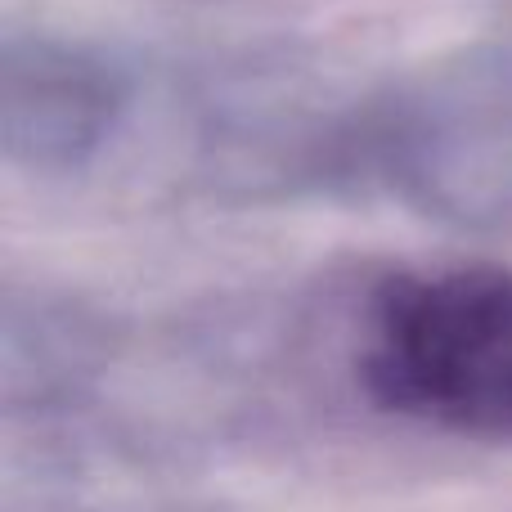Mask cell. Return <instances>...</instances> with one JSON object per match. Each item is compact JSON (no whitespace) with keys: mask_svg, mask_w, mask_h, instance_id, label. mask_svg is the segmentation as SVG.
Masks as SVG:
<instances>
[{"mask_svg":"<svg viewBox=\"0 0 512 512\" xmlns=\"http://www.w3.org/2000/svg\"><path fill=\"white\" fill-rule=\"evenodd\" d=\"M355 364L387 414L463 441L512 445V270L391 274L369 297Z\"/></svg>","mask_w":512,"mask_h":512,"instance_id":"cell-1","label":"cell"},{"mask_svg":"<svg viewBox=\"0 0 512 512\" xmlns=\"http://www.w3.org/2000/svg\"><path fill=\"white\" fill-rule=\"evenodd\" d=\"M364 167L423 216L490 230L512 221V41L436 59L351 135Z\"/></svg>","mask_w":512,"mask_h":512,"instance_id":"cell-2","label":"cell"},{"mask_svg":"<svg viewBox=\"0 0 512 512\" xmlns=\"http://www.w3.org/2000/svg\"><path fill=\"white\" fill-rule=\"evenodd\" d=\"M126 81L90 50L27 36L5 45L0 68V144L9 167L72 176L117 131Z\"/></svg>","mask_w":512,"mask_h":512,"instance_id":"cell-3","label":"cell"}]
</instances>
